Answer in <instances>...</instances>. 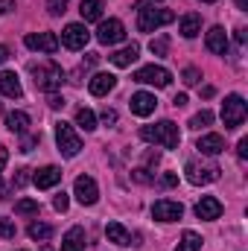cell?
<instances>
[{"instance_id": "1", "label": "cell", "mask_w": 248, "mask_h": 251, "mask_svg": "<svg viewBox=\"0 0 248 251\" xmlns=\"http://www.w3.org/2000/svg\"><path fill=\"white\" fill-rule=\"evenodd\" d=\"M140 137L146 143H155V146H164V149H178L181 143V134H178V126L173 120H161L155 126H143L140 128Z\"/></svg>"}, {"instance_id": "2", "label": "cell", "mask_w": 248, "mask_h": 251, "mask_svg": "<svg viewBox=\"0 0 248 251\" xmlns=\"http://www.w3.org/2000/svg\"><path fill=\"white\" fill-rule=\"evenodd\" d=\"M32 76H35V88L38 91H47V94H56L64 82V70L56 62H44V64H29Z\"/></svg>"}, {"instance_id": "3", "label": "cell", "mask_w": 248, "mask_h": 251, "mask_svg": "<svg viewBox=\"0 0 248 251\" xmlns=\"http://www.w3.org/2000/svg\"><path fill=\"white\" fill-rule=\"evenodd\" d=\"M175 21V12L173 9H164V6H152V9H137V29L140 32H155L167 24Z\"/></svg>"}, {"instance_id": "4", "label": "cell", "mask_w": 248, "mask_h": 251, "mask_svg": "<svg viewBox=\"0 0 248 251\" xmlns=\"http://www.w3.org/2000/svg\"><path fill=\"white\" fill-rule=\"evenodd\" d=\"M248 117V105L246 100L240 97V94H231V97H225V102H222V123L228 131H234V128H240V126L246 123Z\"/></svg>"}, {"instance_id": "5", "label": "cell", "mask_w": 248, "mask_h": 251, "mask_svg": "<svg viewBox=\"0 0 248 251\" xmlns=\"http://www.w3.org/2000/svg\"><path fill=\"white\" fill-rule=\"evenodd\" d=\"M56 143H59V152L64 158H76L82 149V137L76 134V128L70 123H56Z\"/></svg>"}, {"instance_id": "6", "label": "cell", "mask_w": 248, "mask_h": 251, "mask_svg": "<svg viewBox=\"0 0 248 251\" xmlns=\"http://www.w3.org/2000/svg\"><path fill=\"white\" fill-rule=\"evenodd\" d=\"M219 167L216 164H196V161H187V167H184V176H187V181L190 184H210V181H216L219 178Z\"/></svg>"}, {"instance_id": "7", "label": "cell", "mask_w": 248, "mask_h": 251, "mask_svg": "<svg viewBox=\"0 0 248 251\" xmlns=\"http://www.w3.org/2000/svg\"><path fill=\"white\" fill-rule=\"evenodd\" d=\"M134 82H140V85H155V88H167V85L173 82V76H170V70L161 67V64H146V67H140V70L134 73Z\"/></svg>"}, {"instance_id": "8", "label": "cell", "mask_w": 248, "mask_h": 251, "mask_svg": "<svg viewBox=\"0 0 248 251\" xmlns=\"http://www.w3.org/2000/svg\"><path fill=\"white\" fill-rule=\"evenodd\" d=\"M123 38H125V26H123V21H117V18L99 21V29H97V41H99V44L111 47V44H120Z\"/></svg>"}, {"instance_id": "9", "label": "cell", "mask_w": 248, "mask_h": 251, "mask_svg": "<svg viewBox=\"0 0 248 251\" xmlns=\"http://www.w3.org/2000/svg\"><path fill=\"white\" fill-rule=\"evenodd\" d=\"M88 38H91V32H88V26H85V24H67L59 44H64L67 50H85Z\"/></svg>"}, {"instance_id": "10", "label": "cell", "mask_w": 248, "mask_h": 251, "mask_svg": "<svg viewBox=\"0 0 248 251\" xmlns=\"http://www.w3.org/2000/svg\"><path fill=\"white\" fill-rule=\"evenodd\" d=\"M24 44L29 47V50H35V53H56L59 50V35L56 32H29L26 38H24Z\"/></svg>"}, {"instance_id": "11", "label": "cell", "mask_w": 248, "mask_h": 251, "mask_svg": "<svg viewBox=\"0 0 248 251\" xmlns=\"http://www.w3.org/2000/svg\"><path fill=\"white\" fill-rule=\"evenodd\" d=\"M152 216L158 222H175V219L184 216V204L181 201H173V199H158L152 204Z\"/></svg>"}, {"instance_id": "12", "label": "cell", "mask_w": 248, "mask_h": 251, "mask_svg": "<svg viewBox=\"0 0 248 251\" xmlns=\"http://www.w3.org/2000/svg\"><path fill=\"white\" fill-rule=\"evenodd\" d=\"M73 196H76L82 204H97V199H99V187H97V181H94L91 176H79L76 184H73Z\"/></svg>"}, {"instance_id": "13", "label": "cell", "mask_w": 248, "mask_h": 251, "mask_svg": "<svg viewBox=\"0 0 248 251\" xmlns=\"http://www.w3.org/2000/svg\"><path fill=\"white\" fill-rule=\"evenodd\" d=\"M128 105H131V114H137V117H149V114L158 108V100H155V94L137 91V94H131Z\"/></svg>"}, {"instance_id": "14", "label": "cell", "mask_w": 248, "mask_h": 251, "mask_svg": "<svg viewBox=\"0 0 248 251\" xmlns=\"http://www.w3.org/2000/svg\"><path fill=\"white\" fill-rule=\"evenodd\" d=\"M196 216H198V219H207V222L219 219V216H222V201H219L216 196H201V201L196 204Z\"/></svg>"}, {"instance_id": "15", "label": "cell", "mask_w": 248, "mask_h": 251, "mask_svg": "<svg viewBox=\"0 0 248 251\" xmlns=\"http://www.w3.org/2000/svg\"><path fill=\"white\" fill-rule=\"evenodd\" d=\"M204 44H207V50H210V53L225 56V53H228V32H225L222 26H210V29H207Z\"/></svg>"}, {"instance_id": "16", "label": "cell", "mask_w": 248, "mask_h": 251, "mask_svg": "<svg viewBox=\"0 0 248 251\" xmlns=\"http://www.w3.org/2000/svg\"><path fill=\"white\" fill-rule=\"evenodd\" d=\"M0 94L9 97V100H21L24 97V88L18 82V76L12 70H0Z\"/></svg>"}, {"instance_id": "17", "label": "cell", "mask_w": 248, "mask_h": 251, "mask_svg": "<svg viewBox=\"0 0 248 251\" xmlns=\"http://www.w3.org/2000/svg\"><path fill=\"white\" fill-rule=\"evenodd\" d=\"M59 181H62V170L59 167H44V170H38L32 176V184L38 190H50V187H56Z\"/></svg>"}, {"instance_id": "18", "label": "cell", "mask_w": 248, "mask_h": 251, "mask_svg": "<svg viewBox=\"0 0 248 251\" xmlns=\"http://www.w3.org/2000/svg\"><path fill=\"white\" fill-rule=\"evenodd\" d=\"M114 85H117V76H114V73H97V76L88 82V91H91L94 97H105L108 91H114Z\"/></svg>"}, {"instance_id": "19", "label": "cell", "mask_w": 248, "mask_h": 251, "mask_svg": "<svg viewBox=\"0 0 248 251\" xmlns=\"http://www.w3.org/2000/svg\"><path fill=\"white\" fill-rule=\"evenodd\" d=\"M196 149L201 152V155H219L222 149H225V137L222 134H201L198 137V143H196Z\"/></svg>"}, {"instance_id": "20", "label": "cell", "mask_w": 248, "mask_h": 251, "mask_svg": "<svg viewBox=\"0 0 248 251\" xmlns=\"http://www.w3.org/2000/svg\"><path fill=\"white\" fill-rule=\"evenodd\" d=\"M137 56H140V47L137 44H125L123 50H117V53H111L108 59L114 67H131V64L137 62Z\"/></svg>"}, {"instance_id": "21", "label": "cell", "mask_w": 248, "mask_h": 251, "mask_svg": "<svg viewBox=\"0 0 248 251\" xmlns=\"http://www.w3.org/2000/svg\"><path fill=\"white\" fill-rule=\"evenodd\" d=\"M178 32H181L184 38H196V35L201 32V15H198V12H187L184 18L178 21Z\"/></svg>"}, {"instance_id": "22", "label": "cell", "mask_w": 248, "mask_h": 251, "mask_svg": "<svg viewBox=\"0 0 248 251\" xmlns=\"http://www.w3.org/2000/svg\"><path fill=\"white\" fill-rule=\"evenodd\" d=\"M62 251H85V228H70L62 237Z\"/></svg>"}, {"instance_id": "23", "label": "cell", "mask_w": 248, "mask_h": 251, "mask_svg": "<svg viewBox=\"0 0 248 251\" xmlns=\"http://www.w3.org/2000/svg\"><path fill=\"white\" fill-rule=\"evenodd\" d=\"M105 237H108V243H114V246H131V234L125 231L120 222H108V225H105Z\"/></svg>"}, {"instance_id": "24", "label": "cell", "mask_w": 248, "mask_h": 251, "mask_svg": "<svg viewBox=\"0 0 248 251\" xmlns=\"http://www.w3.org/2000/svg\"><path fill=\"white\" fill-rule=\"evenodd\" d=\"M6 128H9L12 134H24V131L29 128V114H26V111H12V114H6Z\"/></svg>"}, {"instance_id": "25", "label": "cell", "mask_w": 248, "mask_h": 251, "mask_svg": "<svg viewBox=\"0 0 248 251\" xmlns=\"http://www.w3.org/2000/svg\"><path fill=\"white\" fill-rule=\"evenodd\" d=\"M102 0H82L79 12H82V21H102Z\"/></svg>"}, {"instance_id": "26", "label": "cell", "mask_w": 248, "mask_h": 251, "mask_svg": "<svg viewBox=\"0 0 248 251\" xmlns=\"http://www.w3.org/2000/svg\"><path fill=\"white\" fill-rule=\"evenodd\" d=\"M26 234H29V240H38V243H47V240L53 237V228H50V225H44V222H32V225L26 228Z\"/></svg>"}, {"instance_id": "27", "label": "cell", "mask_w": 248, "mask_h": 251, "mask_svg": "<svg viewBox=\"0 0 248 251\" xmlns=\"http://www.w3.org/2000/svg\"><path fill=\"white\" fill-rule=\"evenodd\" d=\"M175 251H201V237H198L196 231H184V234H181V243H178Z\"/></svg>"}, {"instance_id": "28", "label": "cell", "mask_w": 248, "mask_h": 251, "mask_svg": "<svg viewBox=\"0 0 248 251\" xmlns=\"http://www.w3.org/2000/svg\"><path fill=\"white\" fill-rule=\"evenodd\" d=\"M76 126L85 128V131H94V128H97V114H94L91 108H79V111H76Z\"/></svg>"}, {"instance_id": "29", "label": "cell", "mask_w": 248, "mask_h": 251, "mask_svg": "<svg viewBox=\"0 0 248 251\" xmlns=\"http://www.w3.org/2000/svg\"><path fill=\"white\" fill-rule=\"evenodd\" d=\"M41 210V204L35 201V199H21L18 204H15V213L18 216H29V213H38Z\"/></svg>"}, {"instance_id": "30", "label": "cell", "mask_w": 248, "mask_h": 251, "mask_svg": "<svg viewBox=\"0 0 248 251\" xmlns=\"http://www.w3.org/2000/svg\"><path fill=\"white\" fill-rule=\"evenodd\" d=\"M149 50H152L155 56H167V50H170V38H167V35H158V38H152Z\"/></svg>"}, {"instance_id": "31", "label": "cell", "mask_w": 248, "mask_h": 251, "mask_svg": "<svg viewBox=\"0 0 248 251\" xmlns=\"http://www.w3.org/2000/svg\"><path fill=\"white\" fill-rule=\"evenodd\" d=\"M210 123H213V111L204 108V111H198V114L190 120V128H204V126H210Z\"/></svg>"}, {"instance_id": "32", "label": "cell", "mask_w": 248, "mask_h": 251, "mask_svg": "<svg viewBox=\"0 0 248 251\" xmlns=\"http://www.w3.org/2000/svg\"><path fill=\"white\" fill-rule=\"evenodd\" d=\"M15 234H18L15 222H12V219H0V237H3V240H15Z\"/></svg>"}, {"instance_id": "33", "label": "cell", "mask_w": 248, "mask_h": 251, "mask_svg": "<svg viewBox=\"0 0 248 251\" xmlns=\"http://www.w3.org/2000/svg\"><path fill=\"white\" fill-rule=\"evenodd\" d=\"M184 85H198V79H201V70L198 67H184Z\"/></svg>"}, {"instance_id": "34", "label": "cell", "mask_w": 248, "mask_h": 251, "mask_svg": "<svg viewBox=\"0 0 248 251\" xmlns=\"http://www.w3.org/2000/svg\"><path fill=\"white\" fill-rule=\"evenodd\" d=\"M47 9H50V15H64L67 12V0H47Z\"/></svg>"}, {"instance_id": "35", "label": "cell", "mask_w": 248, "mask_h": 251, "mask_svg": "<svg viewBox=\"0 0 248 251\" xmlns=\"http://www.w3.org/2000/svg\"><path fill=\"white\" fill-rule=\"evenodd\" d=\"M26 181H29V170H18V173H15V178H12V187L21 190Z\"/></svg>"}, {"instance_id": "36", "label": "cell", "mask_w": 248, "mask_h": 251, "mask_svg": "<svg viewBox=\"0 0 248 251\" xmlns=\"http://www.w3.org/2000/svg\"><path fill=\"white\" fill-rule=\"evenodd\" d=\"M53 207H56V210H59V213H64V210H67V207H70V199H67V193H59V196H56V199H53Z\"/></svg>"}, {"instance_id": "37", "label": "cell", "mask_w": 248, "mask_h": 251, "mask_svg": "<svg viewBox=\"0 0 248 251\" xmlns=\"http://www.w3.org/2000/svg\"><path fill=\"white\" fill-rule=\"evenodd\" d=\"M131 178H134V181H140V184H152V181H155V178L149 176V170H143V167H140V170H134V173H131Z\"/></svg>"}, {"instance_id": "38", "label": "cell", "mask_w": 248, "mask_h": 251, "mask_svg": "<svg viewBox=\"0 0 248 251\" xmlns=\"http://www.w3.org/2000/svg\"><path fill=\"white\" fill-rule=\"evenodd\" d=\"M99 117H102V123H105V126H114V123H117V111H114V108H105Z\"/></svg>"}, {"instance_id": "39", "label": "cell", "mask_w": 248, "mask_h": 251, "mask_svg": "<svg viewBox=\"0 0 248 251\" xmlns=\"http://www.w3.org/2000/svg\"><path fill=\"white\" fill-rule=\"evenodd\" d=\"M38 140H41V137H38V134H32V137H26V140H24V143H21V152H32V146H35V143H38Z\"/></svg>"}, {"instance_id": "40", "label": "cell", "mask_w": 248, "mask_h": 251, "mask_svg": "<svg viewBox=\"0 0 248 251\" xmlns=\"http://www.w3.org/2000/svg\"><path fill=\"white\" fill-rule=\"evenodd\" d=\"M237 155H240V161H246L248 158V137H243V140L237 143Z\"/></svg>"}, {"instance_id": "41", "label": "cell", "mask_w": 248, "mask_h": 251, "mask_svg": "<svg viewBox=\"0 0 248 251\" xmlns=\"http://www.w3.org/2000/svg\"><path fill=\"white\" fill-rule=\"evenodd\" d=\"M161 181H164V187H175V184H178V176H175V173H164Z\"/></svg>"}, {"instance_id": "42", "label": "cell", "mask_w": 248, "mask_h": 251, "mask_svg": "<svg viewBox=\"0 0 248 251\" xmlns=\"http://www.w3.org/2000/svg\"><path fill=\"white\" fill-rule=\"evenodd\" d=\"M47 102H50V108H62V105H64V100L59 97V94H50V100H47Z\"/></svg>"}, {"instance_id": "43", "label": "cell", "mask_w": 248, "mask_h": 251, "mask_svg": "<svg viewBox=\"0 0 248 251\" xmlns=\"http://www.w3.org/2000/svg\"><path fill=\"white\" fill-rule=\"evenodd\" d=\"M12 9H15L12 0H0V15H6V12H12Z\"/></svg>"}, {"instance_id": "44", "label": "cell", "mask_w": 248, "mask_h": 251, "mask_svg": "<svg viewBox=\"0 0 248 251\" xmlns=\"http://www.w3.org/2000/svg\"><path fill=\"white\" fill-rule=\"evenodd\" d=\"M6 161H9V149H6V146H0V170L6 167Z\"/></svg>"}, {"instance_id": "45", "label": "cell", "mask_w": 248, "mask_h": 251, "mask_svg": "<svg viewBox=\"0 0 248 251\" xmlns=\"http://www.w3.org/2000/svg\"><path fill=\"white\" fill-rule=\"evenodd\" d=\"M173 105H175V108H184V105H187V97H184V94H178V97L173 100Z\"/></svg>"}, {"instance_id": "46", "label": "cell", "mask_w": 248, "mask_h": 251, "mask_svg": "<svg viewBox=\"0 0 248 251\" xmlns=\"http://www.w3.org/2000/svg\"><path fill=\"white\" fill-rule=\"evenodd\" d=\"M3 62H9V47H3V44H0V64Z\"/></svg>"}, {"instance_id": "47", "label": "cell", "mask_w": 248, "mask_h": 251, "mask_svg": "<svg viewBox=\"0 0 248 251\" xmlns=\"http://www.w3.org/2000/svg\"><path fill=\"white\" fill-rule=\"evenodd\" d=\"M237 9H243V12H248V0H237Z\"/></svg>"}, {"instance_id": "48", "label": "cell", "mask_w": 248, "mask_h": 251, "mask_svg": "<svg viewBox=\"0 0 248 251\" xmlns=\"http://www.w3.org/2000/svg\"><path fill=\"white\" fill-rule=\"evenodd\" d=\"M201 3H216V0H201Z\"/></svg>"}, {"instance_id": "49", "label": "cell", "mask_w": 248, "mask_h": 251, "mask_svg": "<svg viewBox=\"0 0 248 251\" xmlns=\"http://www.w3.org/2000/svg\"><path fill=\"white\" fill-rule=\"evenodd\" d=\"M0 114H3V105H0Z\"/></svg>"}]
</instances>
